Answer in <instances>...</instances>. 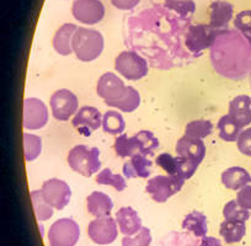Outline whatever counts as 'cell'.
Returning a JSON list of instances; mask_svg holds the SVG:
<instances>
[{
  "label": "cell",
  "instance_id": "obj_1",
  "mask_svg": "<svg viewBox=\"0 0 251 246\" xmlns=\"http://www.w3.org/2000/svg\"><path fill=\"white\" fill-rule=\"evenodd\" d=\"M73 52L81 62H93L98 59L105 47V41L101 32L94 28L78 27L74 33Z\"/></svg>",
  "mask_w": 251,
  "mask_h": 246
},
{
  "label": "cell",
  "instance_id": "obj_2",
  "mask_svg": "<svg viewBox=\"0 0 251 246\" xmlns=\"http://www.w3.org/2000/svg\"><path fill=\"white\" fill-rule=\"evenodd\" d=\"M68 164L72 170L85 177H91L101 168L100 150L95 147L75 146L68 154Z\"/></svg>",
  "mask_w": 251,
  "mask_h": 246
},
{
  "label": "cell",
  "instance_id": "obj_3",
  "mask_svg": "<svg viewBox=\"0 0 251 246\" xmlns=\"http://www.w3.org/2000/svg\"><path fill=\"white\" fill-rule=\"evenodd\" d=\"M115 68L123 78L128 80H141L148 74L147 60L133 50H123L116 57Z\"/></svg>",
  "mask_w": 251,
  "mask_h": 246
},
{
  "label": "cell",
  "instance_id": "obj_4",
  "mask_svg": "<svg viewBox=\"0 0 251 246\" xmlns=\"http://www.w3.org/2000/svg\"><path fill=\"white\" fill-rule=\"evenodd\" d=\"M185 181L170 175H158L148 181L146 191L158 203H165L170 197L181 191Z\"/></svg>",
  "mask_w": 251,
  "mask_h": 246
},
{
  "label": "cell",
  "instance_id": "obj_5",
  "mask_svg": "<svg viewBox=\"0 0 251 246\" xmlns=\"http://www.w3.org/2000/svg\"><path fill=\"white\" fill-rule=\"evenodd\" d=\"M80 238V228L73 219L62 218L50 225L48 241L50 246H75Z\"/></svg>",
  "mask_w": 251,
  "mask_h": 246
},
{
  "label": "cell",
  "instance_id": "obj_6",
  "mask_svg": "<svg viewBox=\"0 0 251 246\" xmlns=\"http://www.w3.org/2000/svg\"><path fill=\"white\" fill-rule=\"evenodd\" d=\"M219 33L221 30H216L209 25H192L186 33L185 45L190 52L199 54L214 45Z\"/></svg>",
  "mask_w": 251,
  "mask_h": 246
},
{
  "label": "cell",
  "instance_id": "obj_7",
  "mask_svg": "<svg viewBox=\"0 0 251 246\" xmlns=\"http://www.w3.org/2000/svg\"><path fill=\"white\" fill-rule=\"evenodd\" d=\"M41 192L46 202L58 211L66 208L72 198V190L69 185L59 178H50L46 181L42 185Z\"/></svg>",
  "mask_w": 251,
  "mask_h": 246
},
{
  "label": "cell",
  "instance_id": "obj_8",
  "mask_svg": "<svg viewBox=\"0 0 251 246\" xmlns=\"http://www.w3.org/2000/svg\"><path fill=\"white\" fill-rule=\"evenodd\" d=\"M50 103L53 117L58 121H68L74 113L78 112V98L68 89L55 91L50 96Z\"/></svg>",
  "mask_w": 251,
  "mask_h": 246
},
{
  "label": "cell",
  "instance_id": "obj_9",
  "mask_svg": "<svg viewBox=\"0 0 251 246\" xmlns=\"http://www.w3.org/2000/svg\"><path fill=\"white\" fill-rule=\"evenodd\" d=\"M117 221L110 216L96 218L89 223L88 235L98 245H108L117 238Z\"/></svg>",
  "mask_w": 251,
  "mask_h": 246
},
{
  "label": "cell",
  "instance_id": "obj_10",
  "mask_svg": "<svg viewBox=\"0 0 251 246\" xmlns=\"http://www.w3.org/2000/svg\"><path fill=\"white\" fill-rule=\"evenodd\" d=\"M48 110L43 101L28 98L24 101V127L28 131H38L48 122Z\"/></svg>",
  "mask_w": 251,
  "mask_h": 246
},
{
  "label": "cell",
  "instance_id": "obj_11",
  "mask_svg": "<svg viewBox=\"0 0 251 246\" xmlns=\"http://www.w3.org/2000/svg\"><path fill=\"white\" fill-rule=\"evenodd\" d=\"M72 13L79 23L95 25L105 16V6L100 0H75Z\"/></svg>",
  "mask_w": 251,
  "mask_h": 246
},
{
  "label": "cell",
  "instance_id": "obj_12",
  "mask_svg": "<svg viewBox=\"0 0 251 246\" xmlns=\"http://www.w3.org/2000/svg\"><path fill=\"white\" fill-rule=\"evenodd\" d=\"M102 118L100 111L93 106H84L74 116L73 127L83 136L89 137L102 126Z\"/></svg>",
  "mask_w": 251,
  "mask_h": 246
},
{
  "label": "cell",
  "instance_id": "obj_13",
  "mask_svg": "<svg viewBox=\"0 0 251 246\" xmlns=\"http://www.w3.org/2000/svg\"><path fill=\"white\" fill-rule=\"evenodd\" d=\"M96 90L98 95L105 101V103H107L120 100L127 91V86L116 74L105 73L99 79Z\"/></svg>",
  "mask_w": 251,
  "mask_h": 246
},
{
  "label": "cell",
  "instance_id": "obj_14",
  "mask_svg": "<svg viewBox=\"0 0 251 246\" xmlns=\"http://www.w3.org/2000/svg\"><path fill=\"white\" fill-rule=\"evenodd\" d=\"M176 153L178 156L201 164L206 156V146L202 139L183 136L176 143Z\"/></svg>",
  "mask_w": 251,
  "mask_h": 246
},
{
  "label": "cell",
  "instance_id": "obj_15",
  "mask_svg": "<svg viewBox=\"0 0 251 246\" xmlns=\"http://www.w3.org/2000/svg\"><path fill=\"white\" fill-rule=\"evenodd\" d=\"M118 229L126 236L136 235L142 229V221L132 207H122L116 213Z\"/></svg>",
  "mask_w": 251,
  "mask_h": 246
},
{
  "label": "cell",
  "instance_id": "obj_16",
  "mask_svg": "<svg viewBox=\"0 0 251 246\" xmlns=\"http://www.w3.org/2000/svg\"><path fill=\"white\" fill-rule=\"evenodd\" d=\"M229 116L238 123L241 128L251 123V98L248 95H239L229 103Z\"/></svg>",
  "mask_w": 251,
  "mask_h": 246
},
{
  "label": "cell",
  "instance_id": "obj_17",
  "mask_svg": "<svg viewBox=\"0 0 251 246\" xmlns=\"http://www.w3.org/2000/svg\"><path fill=\"white\" fill-rule=\"evenodd\" d=\"M234 15V8L228 1L217 0L209 5V26L216 30L226 27Z\"/></svg>",
  "mask_w": 251,
  "mask_h": 246
},
{
  "label": "cell",
  "instance_id": "obj_18",
  "mask_svg": "<svg viewBox=\"0 0 251 246\" xmlns=\"http://www.w3.org/2000/svg\"><path fill=\"white\" fill-rule=\"evenodd\" d=\"M78 30V26L73 25V24H64L60 26L55 32L54 37H53V48L55 52L60 55H69L73 52V46H72V41H73L74 33Z\"/></svg>",
  "mask_w": 251,
  "mask_h": 246
},
{
  "label": "cell",
  "instance_id": "obj_19",
  "mask_svg": "<svg viewBox=\"0 0 251 246\" xmlns=\"http://www.w3.org/2000/svg\"><path fill=\"white\" fill-rule=\"evenodd\" d=\"M86 204H88V212L91 216L96 218L101 217H108L113 208L112 199L110 196L100 191H94L86 198Z\"/></svg>",
  "mask_w": 251,
  "mask_h": 246
},
{
  "label": "cell",
  "instance_id": "obj_20",
  "mask_svg": "<svg viewBox=\"0 0 251 246\" xmlns=\"http://www.w3.org/2000/svg\"><path fill=\"white\" fill-rule=\"evenodd\" d=\"M222 182L228 190L239 191L251 182V175L244 168L233 166L222 173Z\"/></svg>",
  "mask_w": 251,
  "mask_h": 246
},
{
  "label": "cell",
  "instance_id": "obj_21",
  "mask_svg": "<svg viewBox=\"0 0 251 246\" xmlns=\"http://www.w3.org/2000/svg\"><path fill=\"white\" fill-rule=\"evenodd\" d=\"M151 166H153V163L149 159H147V156L136 155L131 158V160L125 163L123 173H125L126 177L128 178H147L151 176Z\"/></svg>",
  "mask_w": 251,
  "mask_h": 246
},
{
  "label": "cell",
  "instance_id": "obj_22",
  "mask_svg": "<svg viewBox=\"0 0 251 246\" xmlns=\"http://www.w3.org/2000/svg\"><path fill=\"white\" fill-rule=\"evenodd\" d=\"M134 149H136L137 155H153L154 150L158 149L159 141L151 132L149 131H139L132 137Z\"/></svg>",
  "mask_w": 251,
  "mask_h": 246
},
{
  "label": "cell",
  "instance_id": "obj_23",
  "mask_svg": "<svg viewBox=\"0 0 251 246\" xmlns=\"http://www.w3.org/2000/svg\"><path fill=\"white\" fill-rule=\"evenodd\" d=\"M182 228L190 233L195 234L197 238H203L207 235L208 226H207V218L201 212L194 211L188 213L182 221Z\"/></svg>",
  "mask_w": 251,
  "mask_h": 246
},
{
  "label": "cell",
  "instance_id": "obj_24",
  "mask_svg": "<svg viewBox=\"0 0 251 246\" xmlns=\"http://www.w3.org/2000/svg\"><path fill=\"white\" fill-rule=\"evenodd\" d=\"M246 225L243 221H224L219 228V234L228 244L239 243L245 236Z\"/></svg>",
  "mask_w": 251,
  "mask_h": 246
},
{
  "label": "cell",
  "instance_id": "obj_25",
  "mask_svg": "<svg viewBox=\"0 0 251 246\" xmlns=\"http://www.w3.org/2000/svg\"><path fill=\"white\" fill-rule=\"evenodd\" d=\"M106 105L121 110L122 112H133L141 105V95H139V93L134 88L127 86V91H126V94L120 100L107 102Z\"/></svg>",
  "mask_w": 251,
  "mask_h": 246
},
{
  "label": "cell",
  "instance_id": "obj_26",
  "mask_svg": "<svg viewBox=\"0 0 251 246\" xmlns=\"http://www.w3.org/2000/svg\"><path fill=\"white\" fill-rule=\"evenodd\" d=\"M219 137L226 142H236L243 128L229 115L223 116L217 124Z\"/></svg>",
  "mask_w": 251,
  "mask_h": 246
},
{
  "label": "cell",
  "instance_id": "obj_27",
  "mask_svg": "<svg viewBox=\"0 0 251 246\" xmlns=\"http://www.w3.org/2000/svg\"><path fill=\"white\" fill-rule=\"evenodd\" d=\"M126 128V122L123 116L118 111H107L102 118V129L108 134H122Z\"/></svg>",
  "mask_w": 251,
  "mask_h": 246
},
{
  "label": "cell",
  "instance_id": "obj_28",
  "mask_svg": "<svg viewBox=\"0 0 251 246\" xmlns=\"http://www.w3.org/2000/svg\"><path fill=\"white\" fill-rule=\"evenodd\" d=\"M31 202H32L33 211H35L36 217L40 221H48L50 218H52L53 216V207L46 202V199L43 198L42 192L41 190H35V191L31 192Z\"/></svg>",
  "mask_w": 251,
  "mask_h": 246
},
{
  "label": "cell",
  "instance_id": "obj_29",
  "mask_svg": "<svg viewBox=\"0 0 251 246\" xmlns=\"http://www.w3.org/2000/svg\"><path fill=\"white\" fill-rule=\"evenodd\" d=\"M95 181L99 185L112 186L117 192H122L127 187V182H126L125 177L121 175H117V173H113L110 169H103V170H101L96 175Z\"/></svg>",
  "mask_w": 251,
  "mask_h": 246
},
{
  "label": "cell",
  "instance_id": "obj_30",
  "mask_svg": "<svg viewBox=\"0 0 251 246\" xmlns=\"http://www.w3.org/2000/svg\"><path fill=\"white\" fill-rule=\"evenodd\" d=\"M213 131V124L211 121L197 120L187 123L185 129V136L195 139H203L208 137Z\"/></svg>",
  "mask_w": 251,
  "mask_h": 246
},
{
  "label": "cell",
  "instance_id": "obj_31",
  "mask_svg": "<svg viewBox=\"0 0 251 246\" xmlns=\"http://www.w3.org/2000/svg\"><path fill=\"white\" fill-rule=\"evenodd\" d=\"M42 151V139L36 134H24V153L27 161H33L40 156Z\"/></svg>",
  "mask_w": 251,
  "mask_h": 246
},
{
  "label": "cell",
  "instance_id": "obj_32",
  "mask_svg": "<svg viewBox=\"0 0 251 246\" xmlns=\"http://www.w3.org/2000/svg\"><path fill=\"white\" fill-rule=\"evenodd\" d=\"M223 216L226 221H243V223H245L250 218V212L248 209L241 208L238 204V202H236V199H231V201H229L224 206Z\"/></svg>",
  "mask_w": 251,
  "mask_h": 246
},
{
  "label": "cell",
  "instance_id": "obj_33",
  "mask_svg": "<svg viewBox=\"0 0 251 246\" xmlns=\"http://www.w3.org/2000/svg\"><path fill=\"white\" fill-rule=\"evenodd\" d=\"M113 149L120 158H133V156H136L132 137H128L126 133L120 134L116 138Z\"/></svg>",
  "mask_w": 251,
  "mask_h": 246
},
{
  "label": "cell",
  "instance_id": "obj_34",
  "mask_svg": "<svg viewBox=\"0 0 251 246\" xmlns=\"http://www.w3.org/2000/svg\"><path fill=\"white\" fill-rule=\"evenodd\" d=\"M165 6L181 16L191 15L196 10L194 0H165Z\"/></svg>",
  "mask_w": 251,
  "mask_h": 246
},
{
  "label": "cell",
  "instance_id": "obj_35",
  "mask_svg": "<svg viewBox=\"0 0 251 246\" xmlns=\"http://www.w3.org/2000/svg\"><path fill=\"white\" fill-rule=\"evenodd\" d=\"M234 25L251 46V10H244L235 16Z\"/></svg>",
  "mask_w": 251,
  "mask_h": 246
},
{
  "label": "cell",
  "instance_id": "obj_36",
  "mask_svg": "<svg viewBox=\"0 0 251 246\" xmlns=\"http://www.w3.org/2000/svg\"><path fill=\"white\" fill-rule=\"evenodd\" d=\"M151 243V230L142 226L141 230L132 236H125L122 239V246H149Z\"/></svg>",
  "mask_w": 251,
  "mask_h": 246
},
{
  "label": "cell",
  "instance_id": "obj_37",
  "mask_svg": "<svg viewBox=\"0 0 251 246\" xmlns=\"http://www.w3.org/2000/svg\"><path fill=\"white\" fill-rule=\"evenodd\" d=\"M155 163L168 175L175 176L176 177V171H177V160H176V156L170 155L169 153H163L156 158Z\"/></svg>",
  "mask_w": 251,
  "mask_h": 246
},
{
  "label": "cell",
  "instance_id": "obj_38",
  "mask_svg": "<svg viewBox=\"0 0 251 246\" xmlns=\"http://www.w3.org/2000/svg\"><path fill=\"white\" fill-rule=\"evenodd\" d=\"M236 147L243 155L251 158V128L241 131V133L238 137V141H236Z\"/></svg>",
  "mask_w": 251,
  "mask_h": 246
},
{
  "label": "cell",
  "instance_id": "obj_39",
  "mask_svg": "<svg viewBox=\"0 0 251 246\" xmlns=\"http://www.w3.org/2000/svg\"><path fill=\"white\" fill-rule=\"evenodd\" d=\"M236 202H238V204L241 207V208L251 211V186L250 185L243 187V189L238 192V195H236Z\"/></svg>",
  "mask_w": 251,
  "mask_h": 246
},
{
  "label": "cell",
  "instance_id": "obj_40",
  "mask_svg": "<svg viewBox=\"0 0 251 246\" xmlns=\"http://www.w3.org/2000/svg\"><path fill=\"white\" fill-rule=\"evenodd\" d=\"M141 0H111V3L115 8L120 10H132L139 4Z\"/></svg>",
  "mask_w": 251,
  "mask_h": 246
},
{
  "label": "cell",
  "instance_id": "obj_41",
  "mask_svg": "<svg viewBox=\"0 0 251 246\" xmlns=\"http://www.w3.org/2000/svg\"><path fill=\"white\" fill-rule=\"evenodd\" d=\"M199 246H222L221 241L213 236H203Z\"/></svg>",
  "mask_w": 251,
  "mask_h": 246
}]
</instances>
